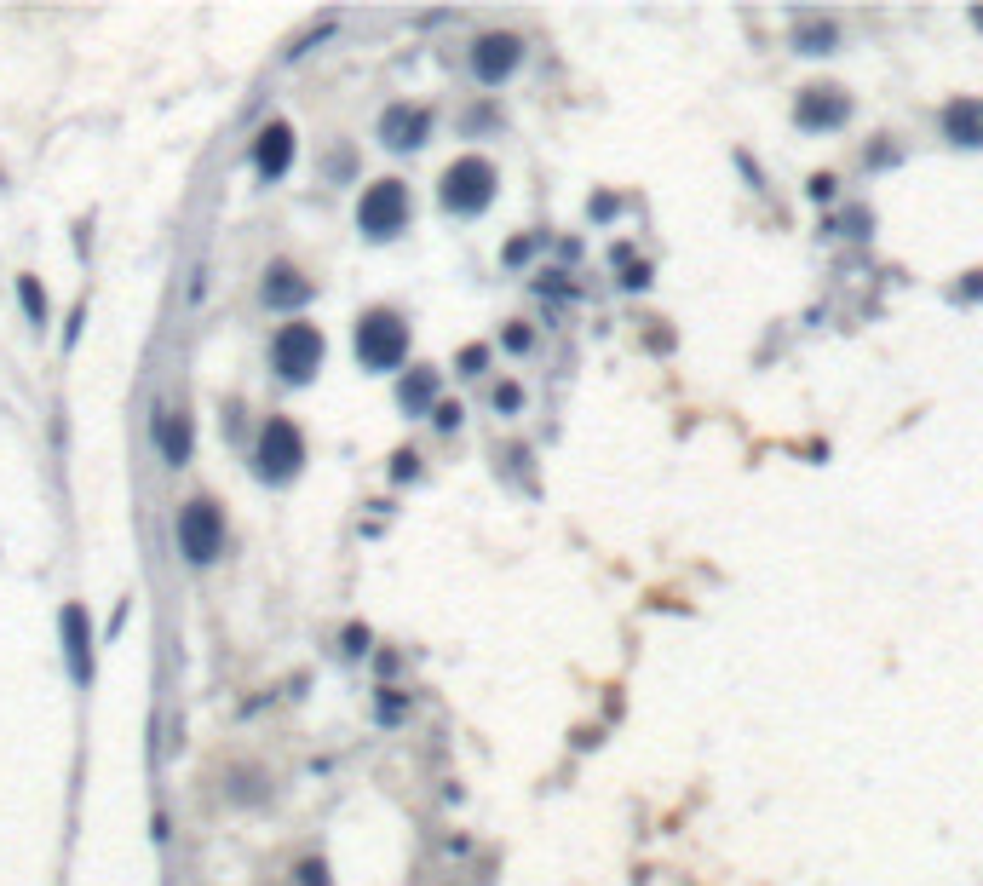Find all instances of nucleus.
Segmentation results:
<instances>
[{
	"instance_id": "f03ea898",
	"label": "nucleus",
	"mask_w": 983,
	"mask_h": 886,
	"mask_svg": "<svg viewBox=\"0 0 983 886\" xmlns=\"http://www.w3.org/2000/svg\"><path fill=\"white\" fill-rule=\"evenodd\" d=\"M495 196V167L483 156H460L449 173H443V208L449 213H483Z\"/></svg>"
},
{
	"instance_id": "a211bd4d",
	"label": "nucleus",
	"mask_w": 983,
	"mask_h": 886,
	"mask_svg": "<svg viewBox=\"0 0 983 886\" xmlns=\"http://www.w3.org/2000/svg\"><path fill=\"white\" fill-rule=\"evenodd\" d=\"M978 29H983V12H978Z\"/></svg>"
},
{
	"instance_id": "39448f33",
	"label": "nucleus",
	"mask_w": 983,
	"mask_h": 886,
	"mask_svg": "<svg viewBox=\"0 0 983 886\" xmlns=\"http://www.w3.org/2000/svg\"><path fill=\"white\" fill-rule=\"evenodd\" d=\"M271 357H276V369H282V380L299 386V380H311L322 369V334L311 323H288L271 340Z\"/></svg>"
},
{
	"instance_id": "f8f14e48",
	"label": "nucleus",
	"mask_w": 983,
	"mask_h": 886,
	"mask_svg": "<svg viewBox=\"0 0 983 886\" xmlns=\"http://www.w3.org/2000/svg\"><path fill=\"white\" fill-rule=\"evenodd\" d=\"M156 449L167 467L190 461V420H184V409H156Z\"/></svg>"
},
{
	"instance_id": "2eb2a0df",
	"label": "nucleus",
	"mask_w": 983,
	"mask_h": 886,
	"mask_svg": "<svg viewBox=\"0 0 983 886\" xmlns=\"http://www.w3.org/2000/svg\"><path fill=\"white\" fill-rule=\"evenodd\" d=\"M794 47L800 52H834L840 47V29L828 24V18H800V24H794Z\"/></svg>"
},
{
	"instance_id": "1a4fd4ad",
	"label": "nucleus",
	"mask_w": 983,
	"mask_h": 886,
	"mask_svg": "<svg viewBox=\"0 0 983 886\" xmlns=\"http://www.w3.org/2000/svg\"><path fill=\"white\" fill-rule=\"evenodd\" d=\"M64 656H69V679L92 685V628L81 605H64Z\"/></svg>"
},
{
	"instance_id": "9d476101",
	"label": "nucleus",
	"mask_w": 983,
	"mask_h": 886,
	"mask_svg": "<svg viewBox=\"0 0 983 886\" xmlns=\"http://www.w3.org/2000/svg\"><path fill=\"white\" fill-rule=\"evenodd\" d=\"M288 162H294V127H288V121H271V127L259 133V144H253V167H259L265 179H282Z\"/></svg>"
},
{
	"instance_id": "423d86ee",
	"label": "nucleus",
	"mask_w": 983,
	"mask_h": 886,
	"mask_svg": "<svg viewBox=\"0 0 983 886\" xmlns=\"http://www.w3.org/2000/svg\"><path fill=\"white\" fill-rule=\"evenodd\" d=\"M305 461V438H299L288 420H271L265 432H259V478H271V484H288Z\"/></svg>"
},
{
	"instance_id": "7ed1b4c3",
	"label": "nucleus",
	"mask_w": 983,
	"mask_h": 886,
	"mask_svg": "<svg viewBox=\"0 0 983 886\" xmlns=\"http://www.w3.org/2000/svg\"><path fill=\"white\" fill-rule=\"evenodd\" d=\"M357 225H363L374 242H386L409 225V190L397 185V179H380V185L363 190V202H357Z\"/></svg>"
},
{
	"instance_id": "9b49d317",
	"label": "nucleus",
	"mask_w": 983,
	"mask_h": 886,
	"mask_svg": "<svg viewBox=\"0 0 983 886\" xmlns=\"http://www.w3.org/2000/svg\"><path fill=\"white\" fill-rule=\"evenodd\" d=\"M432 133V116L426 110H409V104H391L386 116H380V139L391 144V150H414V144Z\"/></svg>"
},
{
	"instance_id": "6e6552de",
	"label": "nucleus",
	"mask_w": 983,
	"mask_h": 886,
	"mask_svg": "<svg viewBox=\"0 0 983 886\" xmlns=\"http://www.w3.org/2000/svg\"><path fill=\"white\" fill-rule=\"evenodd\" d=\"M851 116V104L840 87H805L800 104H794V121L800 127H811V133H823V127H840V121Z\"/></svg>"
},
{
	"instance_id": "ddd939ff",
	"label": "nucleus",
	"mask_w": 983,
	"mask_h": 886,
	"mask_svg": "<svg viewBox=\"0 0 983 886\" xmlns=\"http://www.w3.org/2000/svg\"><path fill=\"white\" fill-rule=\"evenodd\" d=\"M943 133L955 144H983V98H955L943 110Z\"/></svg>"
},
{
	"instance_id": "f257e3e1",
	"label": "nucleus",
	"mask_w": 983,
	"mask_h": 886,
	"mask_svg": "<svg viewBox=\"0 0 983 886\" xmlns=\"http://www.w3.org/2000/svg\"><path fill=\"white\" fill-rule=\"evenodd\" d=\"M403 351H409V328H403L397 311H368L363 323H357V357H363L368 369H397Z\"/></svg>"
},
{
	"instance_id": "4468645a",
	"label": "nucleus",
	"mask_w": 983,
	"mask_h": 886,
	"mask_svg": "<svg viewBox=\"0 0 983 886\" xmlns=\"http://www.w3.org/2000/svg\"><path fill=\"white\" fill-rule=\"evenodd\" d=\"M265 300L282 305V311H288V305H305V300H311V282L299 277L294 265H276L271 277H265Z\"/></svg>"
},
{
	"instance_id": "dca6fc26",
	"label": "nucleus",
	"mask_w": 983,
	"mask_h": 886,
	"mask_svg": "<svg viewBox=\"0 0 983 886\" xmlns=\"http://www.w3.org/2000/svg\"><path fill=\"white\" fill-rule=\"evenodd\" d=\"M397 397H403V409H426V403L437 397V374L432 369H414L409 380H403V392H397Z\"/></svg>"
},
{
	"instance_id": "0eeeda50",
	"label": "nucleus",
	"mask_w": 983,
	"mask_h": 886,
	"mask_svg": "<svg viewBox=\"0 0 983 886\" xmlns=\"http://www.w3.org/2000/svg\"><path fill=\"white\" fill-rule=\"evenodd\" d=\"M518 64H524V41L518 35H483L478 47H472V75H478L483 87H501Z\"/></svg>"
},
{
	"instance_id": "20e7f679",
	"label": "nucleus",
	"mask_w": 983,
	"mask_h": 886,
	"mask_svg": "<svg viewBox=\"0 0 983 886\" xmlns=\"http://www.w3.org/2000/svg\"><path fill=\"white\" fill-rule=\"evenodd\" d=\"M219 547H225V518H219V507H213V501H190L179 513V553L190 564H213Z\"/></svg>"
},
{
	"instance_id": "f3484780",
	"label": "nucleus",
	"mask_w": 983,
	"mask_h": 886,
	"mask_svg": "<svg viewBox=\"0 0 983 886\" xmlns=\"http://www.w3.org/2000/svg\"><path fill=\"white\" fill-rule=\"evenodd\" d=\"M18 300H23V311H29L35 323H46V294L35 288V277H18Z\"/></svg>"
}]
</instances>
